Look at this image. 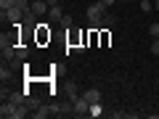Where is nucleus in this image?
Wrapping results in <instances>:
<instances>
[{"instance_id":"2","label":"nucleus","mask_w":159,"mask_h":119,"mask_svg":"<svg viewBox=\"0 0 159 119\" xmlns=\"http://www.w3.org/2000/svg\"><path fill=\"white\" fill-rule=\"evenodd\" d=\"M0 53H3V61H13L16 58V45H13V37L3 34L0 37Z\"/></svg>"},{"instance_id":"19","label":"nucleus","mask_w":159,"mask_h":119,"mask_svg":"<svg viewBox=\"0 0 159 119\" xmlns=\"http://www.w3.org/2000/svg\"><path fill=\"white\" fill-rule=\"evenodd\" d=\"M148 32H151V37H159V21L151 24V27H148Z\"/></svg>"},{"instance_id":"4","label":"nucleus","mask_w":159,"mask_h":119,"mask_svg":"<svg viewBox=\"0 0 159 119\" xmlns=\"http://www.w3.org/2000/svg\"><path fill=\"white\" fill-rule=\"evenodd\" d=\"M0 16H3V21L19 24L24 16H27V11H24V8H19V6H13V8H8V11H0Z\"/></svg>"},{"instance_id":"15","label":"nucleus","mask_w":159,"mask_h":119,"mask_svg":"<svg viewBox=\"0 0 159 119\" xmlns=\"http://www.w3.org/2000/svg\"><path fill=\"white\" fill-rule=\"evenodd\" d=\"M34 19H37V16H34V13H32V8H29V11H27V16H24V24H27V27H34Z\"/></svg>"},{"instance_id":"23","label":"nucleus","mask_w":159,"mask_h":119,"mask_svg":"<svg viewBox=\"0 0 159 119\" xmlns=\"http://www.w3.org/2000/svg\"><path fill=\"white\" fill-rule=\"evenodd\" d=\"M154 8H157V11H159V0H154Z\"/></svg>"},{"instance_id":"21","label":"nucleus","mask_w":159,"mask_h":119,"mask_svg":"<svg viewBox=\"0 0 159 119\" xmlns=\"http://www.w3.org/2000/svg\"><path fill=\"white\" fill-rule=\"evenodd\" d=\"M101 3H103L106 8H109V6H114V0H101Z\"/></svg>"},{"instance_id":"14","label":"nucleus","mask_w":159,"mask_h":119,"mask_svg":"<svg viewBox=\"0 0 159 119\" xmlns=\"http://www.w3.org/2000/svg\"><path fill=\"white\" fill-rule=\"evenodd\" d=\"M138 6H141V11H143V13H148V11L154 8V0H141Z\"/></svg>"},{"instance_id":"1","label":"nucleus","mask_w":159,"mask_h":119,"mask_svg":"<svg viewBox=\"0 0 159 119\" xmlns=\"http://www.w3.org/2000/svg\"><path fill=\"white\" fill-rule=\"evenodd\" d=\"M106 11H109V8L103 6L101 0H93V6L88 8V21H90L93 29H101V19L106 16Z\"/></svg>"},{"instance_id":"10","label":"nucleus","mask_w":159,"mask_h":119,"mask_svg":"<svg viewBox=\"0 0 159 119\" xmlns=\"http://www.w3.org/2000/svg\"><path fill=\"white\" fill-rule=\"evenodd\" d=\"M13 77V69L11 66H6V64H3V69H0V79H3V82H6V79H11Z\"/></svg>"},{"instance_id":"9","label":"nucleus","mask_w":159,"mask_h":119,"mask_svg":"<svg viewBox=\"0 0 159 119\" xmlns=\"http://www.w3.org/2000/svg\"><path fill=\"white\" fill-rule=\"evenodd\" d=\"M29 58V48L27 45H16V61H27Z\"/></svg>"},{"instance_id":"20","label":"nucleus","mask_w":159,"mask_h":119,"mask_svg":"<svg viewBox=\"0 0 159 119\" xmlns=\"http://www.w3.org/2000/svg\"><path fill=\"white\" fill-rule=\"evenodd\" d=\"M151 53H154V56H159V37H154V42H151Z\"/></svg>"},{"instance_id":"12","label":"nucleus","mask_w":159,"mask_h":119,"mask_svg":"<svg viewBox=\"0 0 159 119\" xmlns=\"http://www.w3.org/2000/svg\"><path fill=\"white\" fill-rule=\"evenodd\" d=\"M101 114H103L101 101H98V103H90V117H101Z\"/></svg>"},{"instance_id":"11","label":"nucleus","mask_w":159,"mask_h":119,"mask_svg":"<svg viewBox=\"0 0 159 119\" xmlns=\"http://www.w3.org/2000/svg\"><path fill=\"white\" fill-rule=\"evenodd\" d=\"M114 21H117V19H114L111 13H106V16L101 19V27H103V29H109V27H114Z\"/></svg>"},{"instance_id":"18","label":"nucleus","mask_w":159,"mask_h":119,"mask_svg":"<svg viewBox=\"0 0 159 119\" xmlns=\"http://www.w3.org/2000/svg\"><path fill=\"white\" fill-rule=\"evenodd\" d=\"M58 24H61V27H72V16H66V13H64V19H61V21H58Z\"/></svg>"},{"instance_id":"17","label":"nucleus","mask_w":159,"mask_h":119,"mask_svg":"<svg viewBox=\"0 0 159 119\" xmlns=\"http://www.w3.org/2000/svg\"><path fill=\"white\" fill-rule=\"evenodd\" d=\"M16 6L24 8V11H29V8H32V3H29V0H16Z\"/></svg>"},{"instance_id":"13","label":"nucleus","mask_w":159,"mask_h":119,"mask_svg":"<svg viewBox=\"0 0 159 119\" xmlns=\"http://www.w3.org/2000/svg\"><path fill=\"white\" fill-rule=\"evenodd\" d=\"M66 90H69V101H77V98H80L77 85H74V82H69V87H66Z\"/></svg>"},{"instance_id":"6","label":"nucleus","mask_w":159,"mask_h":119,"mask_svg":"<svg viewBox=\"0 0 159 119\" xmlns=\"http://www.w3.org/2000/svg\"><path fill=\"white\" fill-rule=\"evenodd\" d=\"M48 8H51V6H48V3H45V0H34V3H32V13H34V16H45V13H48Z\"/></svg>"},{"instance_id":"7","label":"nucleus","mask_w":159,"mask_h":119,"mask_svg":"<svg viewBox=\"0 0 159 119\" xmlns=\"http://www.w3.org/2000/svg\"><path fill=\"white\" fill-rule=\"evenodd\" d=\"M82 98H85L88 103H98V101H101V90H98V87H90V90L82 93Z\"/></svg>"},{"instance_id":"5","label":"nucleus","mask_w":159,"mask_h":119,"mask_svg":"<svg viewBox=\"0 0 159 119\" xmlns=\"http://www.w3.org/2000/svg\"><path fill=\"white\" fill-rule=\"evenodd\" d=\"M72 114L74 117H90V103L80 95L77 101H72Z\"/></svg>"},{"instance_id":"16","label":"nucleus","mask_w":159,"mask_h":119,"mask_svg":"<svg viewBox=\"0 0 159 119\" xmlns=\"http://www.w3.org/2000/svg\"><path fill=\"white\" fill-rule=\"evenodd\" d=\"M13 6H16V0H0V11H8Z\"/></svg>"},{"instance_id":"3","label":"nucleus","mask_w":159,"mask_h":119,"mask_svg":"<svg viewBox=\"0 0 159 119\" xmlns=\"http://www.w3.org/2000/svg\"><path fill=\"white\" fill-rule=\"evenodd\" d=\"M53 114H61V106H56V103H40L32 111V117L34 119H45V117H53Z\"/></svg>"},{"instance_id":"8","label":"nucleus","mask_w":159,"mask_h":119,"mask_svg":"<svg viewBox=\"0 0 159 119\" xmlns=\"http://www.w3.org/2000/svg\"><path fill=\"white\" fill-rule=\"evenodd\" d=\"M48 19H51V21H61V19H64L61 6H51V8H48Z\"/></svg>"},{"instance_id":"22","label":"nucleus","mask_w":159,"mask_h":119,"mask_svg":"<svg viewBox=\"0 0 159 119\" xmlns=\"http://www.w3.org/2000/svg\"><path fill=\"white\" fill-rule=\"evenodd\" d=\"M45 3L48 6H58V0H45Z\"/></svg>"}]
</instances>
